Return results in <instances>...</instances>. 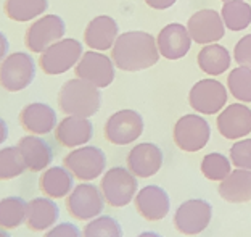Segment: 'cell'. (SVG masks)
I'll use <instances>...</instances> for the list:
<instances>
[{"label":"cell","instance_id":"cell-42","mask_svg":"<svg viewBox=\"0 0 251 237\" xmlns=\"http://www.w3.org/2000/svg\"><path fill=\"white\" fill-rule=\"evenodd\" d=\"M222 2H224V3H226V2H232V0H222Z\"/></svg>","mask_w":251,"mask_h":237},{"label":"cell","instance_id":"cell-37","mask_svg":"<svg viewBox=\"0 0 251 237\" xmlns=\"http://www.w3.org/2000/svg\"><path fill=\"white\" fill-rule=\"evenodd\" d=\"M176 2H177V0H145V3L148 5V7L155 8V10H166V8H171Z\"/></svg>","mask_w":251,"mask_h":237},{"label":"cell","instance_id":"cell-41","mask_svg":"<svg viewBox=\"0 0 251 237\" xmlns=\"http://www.w3.org/2000/svg\"><path fill=\"white\" fill-rule=\"evenodd\" d=\"M0 237H11L8 234V229H5V228H0Z\"/></svg>","mask_w":251,"mask_h":237},{"label":"cell","instance_id":"cell-3","mask_svg":"<svg viewBox=\"0 0 251 237\" xmlns=\"http://www.w3.org/2000/svg\"><path fill=\"white\" fill-rule=\"evenodd\" d=\"M100 189L108 205L113 208H124L134 202L139 192V181L127 168L113 166L101 176Z\"/></svg>","mask_w":251,"mask_h":237},{"label":"cell","instance_id":"cell-30","mask_svg":"<svg viewBox=\"0 0 251 237\" xmlns=\"http://www.w3.org/2000/svg\"><path fill=\"white\" fill-rule=\"evenodd\" d=\"M201 175L213 182H222L232 173V161L229 157L219 152H211L204 155L200 165Z\"/></svg>","mask_w":251,"mask_h":237},{"label":"cell","instance_id":"cell-18","mask_svg":"<svg viewBox=\"0 0 251 237\" xmlns=\"http://www.w3.org/2000/svg\"><path fill=\"white\" fill-rule=\"evenodd\" d=\"M94 137V124L89 118L66 115L55 128V139L66 148H77L89 144Z\"/></svg>","mask_w":251,"mask_h":237},{"label":"cell","instance_id":"cell-25","mask_svg":"<svg viewBox=\"0 0 251 237\" xmlns=\"http://www.w3.org/2000/svg\"><path fill=\"white\" fill-rule=\"evenodd\" d=\"M219 195L230 204H245L251 200V170H232L224 181L219 182Z\"/></svg>","mask_w":251,"mask_h":237},{"label":"cell","instance_id":"cell-10","mask_svg":"<svg viewBox=\"0 0 251 237\" xmlns=\"http://www.w3.org/2000/svg\"><path fill=\"white\" fill-rule=\"evenodd\" d=\"M103 132L113 146H129L144 134V118L135 110H119L106 119Z\"/></svg>","mask_w":251,"mask_h":237},{"label":"cell","instance_id":"cell-26","mask_svg":"<svg viewBox=\"0 0 251 237\" xmlns=\"http://www.w3.org/2000/svg\"><path fill=\"white\" fill-rule=\"evenodd\" d=\"M198 66L209 76H219L230 68V54L224 45L208 44L198 52Z\"/></svg>","mask_w":251,"mask_h":237},{"label":"cell","instance_id":"cell-7","mask_svg":"<svg viewBox=\"0 0 251 237\" xmlns=\"http://www.w3.org/2000/svg\"><path fill=\"white\" fill-rule=\"evenodd\" d=\"M105 205L106 202L101 189L92 182L77 184L66 197V210L77 221H90L100 216Z\"/></svg>","mask_w":251,"mask_h":237},{"label":"cell","instance_id":"cell-34","mask_svg":"<svg viewBox=\"0 0 251 237\" xmlns=\"http://www.w3.org/2000/svg\"><path fill=\"white\" fill-rule=\"evenodd\" d=\"M230 161L235 168L251 170V139H238L232 144Z\"/></svg>","mask_w":251,"mask_h":237},{"label":"cell","instance_id":"cell-40","mask_svg":"<svg viewBox=\"0 0 251 237\" xmlns=\"http://www.w3.org/2000/svg\"><path fill=\"white\" fill-rule=\"evenodd\" d=\"M137 237H163V236L155 233V231H144V233H140Z\"/></svg>","mask_w":251,"mask_h":237},{"label":"cell","instance_id":"cell-14","mask_svg":"<svg viewBox=\"0 0 251 237\" xmlns=\"http://www.w3.org/2000/svg\"><path fill=\"white\" fill-rule=\"evenodd\" d=\"M187 30L192 40H195L197 44L208 45L218 42L224 37L226 25L218 11L206 8L200 10L190 16V20L187 23Z\"/></svg>","mask_w":251,"mask_h":237},{"label":"cell","instance_id":"cell-36","mask_svg":"<svg viewBox=\"0 0 251 237\" xmlns=\"http://www.w3.org/2000/svg\"><path fill=\"white\" fill-rule=\"evenodd\" d=\"M44 237H82V231L74 223L63 221V223H56L53 228L45 231Z\"/></svg>","mask_w":251,"mask_h":237},{"label":"cell","instance_id":"cell-2","mask_svg":"<svg viewBox=\"0 0 251 237\" xmlns=\"http://www.w3.org/2000/svg\"><path fill=\"white\" fill-rule=\"evenodd\" d=\"M58 105L65 115L90 118L100 110L101 92L84 79H70L61 86Z\"/></svg>","mask_w":251,"mask_h":237},{"label":"cell","instance_id":"cell-38","mask_svg":"<svg viewBox=\"0 0 251 237\" xmlns=\"http://www.w3.org/2000/svg\"><path fill=\"white\" fill-rule=\"evenodd\" d=\"M8 50H10V42H8V37L0 31V61H3L5 57L8 55Z\"/></svg>","mask_w":251,"mask_h":237},{"label":"cell","instance_id":"cell-31","mask_svg":"<svg viewBox=\"0 0 251 237\" xmlns=\"http://www.w3.org/2000/svg\"><path fill=\"white\" fill-rule=\"evenodd\" d=\"M26 171L25 160L21 157L18 146L0 148V181H10L21 176Z\"/></svg>","mask_w":251,"mask_h":237},{"label":"cell","instance_id":"cell-4","mask_svg":"<svg viewBox=\"0 0 251 237\" xmlns=\"http://www.w3.org/2000/svg\"><path fill=\"white\" fill-rule=\"evenodd\" d=\"M36 78V61L31 54L15 52L0 61V88L7 92H21Z\"/></svg>","mask_w":251,"mask_h":237},{"label":"cell","instance_id":"cell-15","mask_svg":"<svg viewBox=\"0 0 251 237\" xmlns=\"http://www.w3.org/2000/svg\"><path fill=\"white\" fill-rule=\"evenodd\" d=\"M134 205L142 218L150 223H156L168 216L171 210V199L163 187L156 186V184H150V186L142 187L137 192Z\"/></svg>","mask_w":251,"mask_h":237},{"label":"cell","instance_id":"cell-39","mask_svg":"<svg viewBox=\"0 0 251 237\" xmlns=\"http://www.w3.org/2000/svg\"><path fill=\"white\" fill-rule=\"evenodd\" d=\"M8 139V124L3 118H0V146Z\"/></svg>","mask_w":251,"mask_h":237},{"label":"cell","instance_id":"cell-12","mask_svg":"<svg viewBox=\"0 0 251 237\" xmlns=\"http://www.w3.org/2000/svg\"><path fill=\"white\" fill-rule=\"evenodd\" d=\"M188 102L201 115H218L227 105V90L218 79H201L188 92Z\"/></svg>","mask_w":251,"mask_h":237},{"label":"cell","instance_id":"cell-1","mask_svg":"<svg viewBox=\"0 0 251 237\" xmlns=\"http://www.w3.org/2000/svg\"><path fill=\"white\" fill-rule=\"evenodd\" d=\"M111 60L123 71H142L156 65L159 50L156 39L144 31H129L118 36L111 49Z\"/></svg>","mask_w":251,"mask_h":237},{"label":"cell","instance_id":"cell-16","mask_svg":"<svg viewBox=\"0 0 251 237\" xmlns=\"http://www.w3.org/2000/svg\"><path fill=\"white\" fill-rule=\"evenodd\" d=\"M164 161L163 150L156 144H135L127 153V170L140 179L155 176L161 170Z\"/></svg>","mask_w":251,"mask_h":237},{"label":"cell","instance_id":"cell-21","mask_svg":"<svg viewBox=\"0 0 251 237\" xmlns=\"http://www.w3.org/2000/svg\"><path fill=\"white\" fill-rule=\"evenodd\" d=\"M18 148L23 160H25L26 170L32 173L47 170L53 161V148L41 136L27 134L21 137L18 142Z\"/></svg>","mask_w":251,"mask_h":237},{"label":"cell","instance_id":"cell-13","mask_svg":"<svg viewBox=\"0 0 251 237\" xmlns=\"http://www.w3.org/2000/svg\"><path fill=\"white\" fill-rule=\"evenodd\" d=\"M74 71L79 79L87 81L99 89L108 88L115 81V63L108 55L97 50L85 52L74 66Z\"/></svg>","mask_w":251,"mask_h":237},{"label":"cell","instance_id":"cell-11","mask_svg":"<svg viewBox=\"0 0 251 237\" xmlns=\"http://www.w3.org/2000/svg\"><path fill=\"white\" fill-rule=\"evenodd\" d=\"M66 25L58 15H44L26 30L25 45L32 54H42L50 45L63 39Z\"/></svg>","mask_w":251,"mask_h":237},{"label":"cell","instance_id":"cell-5","mask_svg":"<svg viewBox=\"0 0 251 237\" xmlns=\"http://www.w3.org/2000/svg\"><path fill=\"white\" fill-rule=\"evenodd\" d=\"M63 165L79 181L90 182L103 176V173L106 171V155L100 147L82 146L71 150L63 158Z\"/></svg>","mask_w":251,"mask_h":237},{"label":"cell","instance_id":"cell-17","mask_svg":"<svg viewBox=\"0 0 251 237\" xmlns=\"http://www.w3.org/2000/svg\"><path fill=\"white\" fill-rule=\"evenodd\" d=\"M218 131L229 141H238L251 132V108L243 103H230L216 118Z\"/></svg>","mask_w":251,"mask_h":237},{"label":"cell","instance_id":"cell-6","mask_svg":"<svg viewBox=\"0 0 251 237\" xmlns=\"http://www.w3.org/2000/svg\"><path fill=\"white\" fill-rule=\"evenodd\" d=\"M82 55V44L76 39L68 37L58 40L53 45H50L47 50H44L39 57V65L45 74L58 76L76 66Z\"/></svg>","mask_w":251,"mask_h":237},{"label":"cell","instance_id":"cell-20","mask_svg":"<svg viewBox=\"0 0 251 237\" xmlns=\"http://www.w3.org/2000/svg\"><path fill=\"white\" fill-rule=\"evenodd\" d=\"M20 123L23 129L29 134L44 136L55 131L58 119H56V112L50 105L42 102H34L20 112Z\"/></svg>","mask_w":251,"mask_h":237},{"label":"cell","instance_id":"cell-32","mask_svg":"<svg viewBox=\"0 0 251 237\" xmlns=\"http://www.w3.org/2000/svg\"><path fill=\"white\" fill-rule=\"evenodd\" d=\"M230 94L242 103H251V68L237 66L227 78Z\"/></svg>","mask_w":251,"mask_h":237},{"label":"cell","instance_id":"cell-19","mask_svg":"<svg viewBox=\"0 0 251 237\" xmlns=\"http://www.w3.org/2000/svg\"><path fill=\"white\" fill-rule=\"evenodd\" d=\"M156 45L159 55L168 60L184 59L192 47V37L188 34L187 26L180 23H171L159 31L156 37Z\"/></svg>","mask_w":251,"mask_h":237},{"label":"cell","instance_id":"cell-29","mask_svg":"<svg viewBox=\"0 0 251 237\" xmlns=\"http://www.w3.org/2000/svg\"><path fill=\"white\" fill-rule=\"evenodd\" d=\"M222 21L230 31H243L251 25V5L245 0L226 2L221 10Z\"/></svg>","mask_w":251,"mask_h":237},{"label":"cell","instance_id":"cell-9","mask_svg":"<svg viewBox=\"0 0 251 237\" xmlns=\"http://www.w3.org/2000/svg\"><path fill=\"white\" fill-rule=\"evenodd\" d=\"M174 144L184 152H200L206 147L211 137V126L200 115H184L174 124Z\"/></svg>","mask_w":251,"mask_h":237},{"label":"cell","instance_id":"cell-22","mask_svg":"<svg viewBox=\"0 0 251 237\" xmlns=\"http://www.w3.org/2000/svg\"><path fill=\"white\" fill-rule=\"evenodd\" d=\"M118 32L119 28L115 18L108 15H100L89 21L84 31V42L92 50L105 52L113 49L118 39Z\"/></svg>","mask_w":251,"mask_h":237},{"label":"cell","instance_id":"cell-23","mask_svg":"<svg viewBox=\"0 0 251 237\" xmlns=\"http://www.w3.org/2000/svg\"><path fill=\"white\" fill-rule=\"evenodd\" d=\"M60 218V207L55 199L50 197H36L27 202V216L26 226L34 233H45L53 228Z\"/></svg>","mask_w":251,"mask_h":237},{"label":"cell","instance_id":"cell-27","mask_svg":"<svg viewBox=\"0 0 251 237\" xmlns=\"http://www.w3.org/2000/svg\"><path fill=\"white\" fill-rule=\"evenodd\" d=\"M49 8V0H5V15L11 21L27 23L42 16Z\"/></svg>","mask_w":251,"mask_h":237},{"label":"cell","instance_id":"cell-8","mask_svg":"<svg viewBox=\"0 0 251 237\" xmlns=\"http://www.w3.org/2000/svg\"><path fill=\"white\" fill-rule=\"evenodd\" d=\"M213 219V207L204 199H188L176 208L174 228L184 236H198L208 229Z\"/></svg>","mask_w":251,"mask_h":237},{"label":"cell","instance_id":"cell-24","mask_svg":"<svg viewBox=\"0 0 251 237\" xmlns=\"http://www.w3.org/2000/svg\"><path fill=\"white\" fill-rule=\"evenodd\" d=\"M39 189L50 199L68 197L74 189V176L66 166H49L39 179Z\"/></svg>","mask_w":251,"mask_h":237},{"label":"cell","instance_id":"cell-33","mask_svg":"<svg viewBox=\"0 0 251 237\" xmlns=\"http://www.w3.org/2000/svg\"><path fill=\"white\" fill-rule=\"evenodd\" d=\"M123 228L116 218L100 215L87 221L82 229V237H123Z\"/></svg>","mask_w":251,"mask_h":237},{"label":"cell","instance_id":"cell-28","mask_svg":"<svg viewBox=\"0 0 251 237\" xmlns=\"http://www.w3.org/2000/svg\"><path fill=\"white\" fill-rule=\"evenodd\" d=\"M27 202L20 195L0 199V228L16 229L26 223Z\"/></svg>","mask_w":251,"mask_h":237},{"label":"cell","instance_id":"cell-35","mask_svg":"<svg viewBox=\"0 0 251 237\" xmlns=\"http://www.w3.org/2000/svg\"><path fill=\"white\" fill-rule=\"evenodd\" d=\"M233 59H235V61L240 66L251 68V34L243 36L235 44V49H233Z\"/></svg>","mask_w":251,"mask_h":237}]
</instances>
